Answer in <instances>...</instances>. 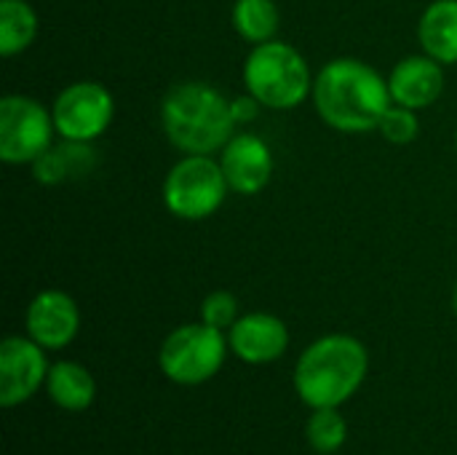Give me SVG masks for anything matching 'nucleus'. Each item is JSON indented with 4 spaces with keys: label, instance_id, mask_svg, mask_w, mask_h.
<instances>
[{
    "label": "nucleus",
    "instance_id": "1",
    "mask_svg": "<svg viewBox=\"0 0 457 455\" xmlns=\"http://www.w3.org/2000/svg\"><path fill=\"white\" fill-rule=\"evenodd\" d=\"M313 102L324 123L345 134L375 131L394 105L388 80L361 59H332L313 80Z\"/></svg>",
    "mask_w": 457,
    "mask_h": 455
},
{
    "label": "nucleus",
    "instance_id": "2",
    "mask_svg": "<svg viewBox=\"0 0 457 455\" xmlns=\"http://www.w3.org/2000/svg\"><path fill=\"white\" fill-rule=\"evenodd\" d=\"M161 123L169 142L187 156H212L214 150H222L236 129L230 99L201 80L179 83L163 97Z\"/></svg>",
    "mask_w": 457,
    "mask_h": 455
},
{
    "label": "nucleus",
    "instance_id": "3",
    "mask_svg": "<svg viewBox=\"0 0 457 455\" xmlns=\"http://www.w3.org/2000/svg\"><path fill=\"white\" fill-rule=\"evenodd\" d=\"M370 357L361 341L351 335H327L311 343L295 370L300 400L313 408H340L367 378Z\"/></svg>",
    "mask_w": 457,
    "mask_h": 455
},
{
    "label": "nucleus",
    "instance_id": "4",
    "mask_svg": "<svg viewBox=\"0 0 457 455\" xmlns=\"http://www.w3.org/2000/svg\"><path fill=\"white\" fill-rule=\"evenodd\" d=\"M246 91L270 110H292L308 94H313V80L305 56L281 40L257 43L244 62Z\"/></svg>",
    "mask_w": 457,
    "mask_h": 455
},
{
    "label": "nucleus",
    "instance_id": "5",
    "mask_svg": "<svg viewBox=\"0 0 457 455\" xmlns=\"http://www.w3.org/2000/svg\"><path fill=\"white\" fill-rule=\"evenodd\" d=\"M230 185L228 177L212 156H185L163 180V204L179 220H206L212 217Z\"/></svg>",
    "mask_w": 457,
    "mask_h": 455
},
{
    "label": "nucleus",
    "instance_id": "6",
    "mask_svg": "<svg viewBox=\"0 0 457 455\" xmlns=\"http://www.w3.org/2000/svg\"><path fill=\"white\" fill-rule=\"evenodd\" d=\"M228 338L222 330L201 324L177 327L161 346L158 365L163 375L182 386H198L214 378L228 354Z\"/></svg>",
    "mask_w": 457,
    "mask_h": 455
},
{
    "label": "nucleus",
    "instance_id": "7",
    "mask_svg": "<svg viewBox=\"0 0 457 455\" xmlns=\"http://www.w3.org/2000/svg\"><path fill=\"white\" fill-rule=\"evenodd\" d=\"M54 115L35 99L8 94L0 99V158L5 164H35L54 137Z\"/></svg>",
    "mask_w": 457,
    "mask_h": 455
},
{
    "label": "nucleus",
    "instance_id": "8",
    "mask_svg": "<svg viewBox=\"0 0 457 455\" xmlns=\"http://www.w3.org/2000/svg\"><path fill=\"white\" fill-rule=\"evenodd\" d=\"M112 94L96 80H78L67 86L51 107L56 134L72 142H94L102 137L112 121Z\"/></svg>",
    "mask_w": 457,
    "mask_h": 455
},
{
    "label": "nucleus",
    "instance_id": "9",
    "mask_svg": "<svg viewBox=\"0 0 457 455\" xmlns=\"http://www.w3.org/2000/svg\"><path fill=\"white\" fill-rule=\"evenodd\" d=\"M43 346L32 338H5L0 343V405L16 408L27 402L48 378Z\"/></svg>",
    "mask_w": 457,
    "mask_h": 455
},
{
    "label": "nucleus",
    "instance_id": "10",
    "mask_svg": "<svg viewBox=\"0 0 457 455\" xmlns=\"http://www.w3.org/2000/svg\"><path fill=\"white\" fill-rule=\"evenodd\" d=\"M220 166L228 177L230 190L241 196L260 193L273 177V153L257 134H233L222 147Z\"/></svg>",
    "mask_w": 457,
    "mask_h": 455
},
{
    "label": "nucleus",
    "instance_id": "11",
    "mask_svg": "<svg viewBox=\"0 0 457 455\" xmlns=\"http://www.w3.org/2000/svg\"><path fill=\"white\" fill-rule=\"evenodd\" d=\"M80 327V311L75 300L62 290H43L27 308V333L43 349H64L72 343Z\"/></svg>",
    "mask_w": 457,
    "mask_h": 455
},
{
    "label": "nucleus",
    "instance_id": "12",
    "mask_svg": "<svg viewBox=\"0 0 457 455\" xmlns=\"http://www.w3.org/2000/svg\"><path fill=\"white\" fill-rule=\"evenodd\" d=\"M228 343L241 362L268 365L287 351L289 330L273 314H244L228 330Z\"/></svg>",
    "mask_w": 457,
    "mask_h": 455
},
{
    "label": "nucleus",
    "instance_id": "13",
    "mask_svg": "<svg viewBox=\"0 0 457 455\" xmlns=\"http://www.w3.org/2000/svg\"><path fill=\"white\" fill-rule=\"evenodd\" d=\"M388 88H391L394 105L412 107V110L428 107L445 91L442 62L431 59L428 54L426 56H407L391 70Z\"/></svg>",
    "mask_w": 457,
    "mask_h": 455
},
{
    "label": "nucleus",
    "instance_id": "14",
    "mask_svg": "<svg viewBox=\"0 0 457 455\" xmlns=\"http://www.w3.org/2000/svg\"><path fill=\"white\" fill-rule=\"evenodd\" d=\"M418 38L423 51L442 62L455 64L457 62V0H434L418 24Z\"/></svg>",
    "mask_w": 457,
    "mask_h": 455
},
{
    "label": "nucleus",
    "instance_id": "15",
    "mask_svg": "<svg viewBox=\"0 0 457 455\" xmlns=\"http://www.w3.org/2000/svg\"><path fill=\"white\" fill-rule=\"evenodd\" d=\"M94 166H96V153H94L91 142L64 139V145L48 147L32 164V174L43 185H59V182H67V180L88 174Z\"/></svg>",
    "mask_w": 457,
    "mask_h": 455
},
{
    "label": "nucleus",
    "instance_id": "16",
    "mask_svg": "<svg viewBox=\"0 0 457 455\" xmlns=\"http://www.w3.org/2000/svg\"><path fill=\"white\" fill-rule=\"evenodd\" d=\"M46 389H48V397L54 400V405L62 410H70V413H80V410L91 408V402L96 397L91 373L78 362H56L48 370Z\"/></svg>",
    "mask_w": 457,
    "mask_h": 455
},
{
    "label": "nucleus",
    "instance_id": "17",
    "mask_svg": "<svg viewBox=\"0 0 457 455\" xmlns=\"http://www.w3.org/2000/svg\"><path fill=\"white\" fill-rule=\"evenodd\" d=\"M37 35V13L27 0H0V54L5 59L29 48Z\"/></svg>",
    "mask_w": 457,
    "mask_h": 455
},
{
    "label": "nucleus",
    "instance_id": "18",
    "mask_svg": "<svg viewBox=\"0 0 457 455\" xmlns=\"http://www.w3.org/2000/svg\"><path fill=\"white\" fill-rule=\"evenodd\" d=\"M278 5L276 0H236L233 27L249 43H268L278 32Z\"/></svg>",
    "mask_w": 457,
    "mask_h": 455
},
{
    "label": "nucleus",
    "instance_id": "19",
    "mask_svg": "<svg viewBox=\"0 0 457 455\" xmlns=\"http://www.w3.org/2000/svg\"><path fill=\"white\" fill-rule=\"evenodd\" d=\"M345 437H348V429H345V421L337 413V408L313 410V416L308 421V442L316 453H337L343 448Z\"/></svg>",
    "mask_w": 457,
    "mask_h": 455
},
{
    "label": "nucleus",
    "instance_id": "20",
    "mask_svg": "<svg viewBox=\"0 0 457 455\" xmlns=\"http://www.w3.org/2000/svg\"><path fill=\"white\" fill-rule=\"evenodd\" d=\"M378 131L394 142V145H410L418 134H420V121L415 115L412 107H402V105H391L378 126Z\"/></svg>",
    "mask_w": 457,
    "mask_h": 455
},
{
    "label": "nucleus",
    "instance_id": "21",
    "mask_svg": "<svg viewBox=\"0 0 457 455\" xmlns=\"http://www.w3.org/2000/svg\"><path fill=\"white\" fill-rule=\"evenodd\" d=\"M238 319V300L228 290L209 292L201 303V322L217 330H230Z\"/></svg>",
    "mask_w": 457,
    "mask_h": 455
},
{
    "label": "nucleus",
    "instance_id": "22",
    "mask_svg": "<svg viewBox=\"0 0 457 455\" xmlns=\"http://www.w3.org/2000/svg\"><path fill=\"white\" fill-rule=\"evenodd\" d=\"M230 107H233V118H236V123H249V121H254L257 118V113H260V102L246 91L244 97H236L233 102H230Z\"/></svg>",
    "mask_w": 457,
    "mask_h": 455
},
{
    "label": "nucleus",
    "instance_id": "23",
    "mask_svg": "<svg viewBox=\"0 0 457 455\" xmlns=\"http://www.w3.org/2000/svg\"><path fill=\"white\" fill-rule=\"evenodd\" d=\"M453 303H455V314H457V287H455V295H453Z\"/></svg>",
    "mask_w": 457,
    "mask_h": 455
},
{
    "label": "nucleus",
    "instance_id": "24",
    "mask_svg": "<svg viewBox=\"0 0 457 455\" xmlns=\"http://www.w3.org/2000/svg\"><path fill=\"white\" fill-rule=\"evenodd\" d=\"M455 142H457V139H455Z\"/></svg>",
    "mask_w": 457,
    "mask_h": 455
}]
</instances>
